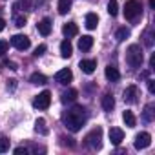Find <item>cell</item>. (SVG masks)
Wrapping results in <instances>:
<instances>
[{
  "mask_svg": "<svg viewBox=\"0 0 155 155\" xmlns=\"http://www.w3.org/2000/svg\"><path fill=\"white\" fill-rule=\"evenodd\" d=\"M62 122L69 131H73V133L79 131L86 122V110L82 106H73L71 110H68L62 115Z\"/></svg>",
  "mask_w": 155,
  "mask_h": 155,
  "instance_id": "cell-1",
  "label": "cell"
},
{
  "mask_svg": "<svg viewBox=\"0 0 155 155\" xmlns=\"http://www.w3.org/2000/svg\"><path fill=\"white\" fill-rule=\"evenodd\" d=\"M126 60H128V64H130L131 68H140L142 62H144V55H142L140 46L131 44V46L128 48V51H126Z\"/></svg>",
  "mask_w": 155,
  "mask_h": 155,
  "instance_id": "cell-2",
  "label": "cell"
},
{
  "mask_svg": "<svg viewBox=\"0 0 155 155\" xmlns=\"http://www.w3.org/2000/svg\"><path fill=\"white\" fill-rule=\"evenodd\" d=\"M86 144L91 148V150H101V146H102V130L101 128H95L93 131H90L88 135H86Z\"/></svg>",
  "mask_w": 155,
  "mask_h": 155,
  "instance_id": "cell-3",
  "label": "cell"
},
{
  "mask_svg": "<svg viewBox=\"0 0 155 155\" xmlns=\"http://www.w3.org/2000/svg\"><path fill=\"white\" fill-rule=\"evenodd\" d=\"M140 11H142V8H140V4L137 0H130V2H126V6H124V17L128 20H133L135 17H139Z\"/></svg>",
  "mask_w": 155,
  "mask_h": 155,
  "instance_id": "cell-4",
  "label": "cell"
},
{
  "mask_svg": "<svg viewBox=\"0 0 155 155\" xmlns=\"http://www.w3.org/2000/svg\"><path fill=\"white\" fill-rule=\"evenodd\" d=\"M49 104H51V93L46 90V91H42V93H38L37 95V99L33 101V106L35 108H38V110H48L49 108Z\"/></svg>",
  "mask_w": 155,
  "mask_h": 155,
  "instance_id": "cell-5",
  "label": "cell"
},
{
  "mask_svg": "<svg viewBox=\"0 0 155 155\" xmlns=\"http://www.w3.org/2000/svg\"><path fill=\"white\" fill-rule=\"evenodd\" d=\"M150 144H151V135L148 131H140L139 135H135V142H133L135 150H144Z\"/></svg>",
  "mask_w": 155,
  "mask_h": 155,
  "instance_id": "cell-6",
  "label": "cell"
},
{
  "mask_svg": "<svg viewBox=\"0 0 155 155\" xmlns=\"http://www.w3.org/2000/svg\"><path fill=\"white\" fill-rule=\"evenodd\" d=\"M55 81H57L58 84H62V86H68V84L73 81V73H71V69L64 68V69L57 71V73H55Z\"/></svg>",
  "mask_w": 155,
  "mask_h": 155,
  "instance_id": "cell-7",
  "label": "cell"
},
{
  "mask_svg": "<svg viewBox=\"0 0 155 155\" xmlns=\"http://www.w3.org/2000/svg\"><path fill=\"white\" fill-rule=\"evenodd\" d=\"M11 46L20 49V51H24V49H28L31 46V42H29V38L26 35H15V37H11Z\"/></svg>",
  "mask_w": 155,
  "mask_h": 155,
  "instance_id": "cell-8",
  "label": "cell"
},
{
  "mask_svg": "<svg viewBox=\"0 0 155 155\" xmlns=\"http://www.w3.org/2000/svg\"><path fill=\"white\" fill-rule=\"evenodd\" d=\"M137 97H139V88H137V86H128V88L124 90V102L135 104V102H137Z\"/></svg>",
  "mask_w": 155,
  "mask_h": 155,
  "instance_id": "cell-9",
  "label": "cell"
},
{
  "mask_svg": "<svg viewBox=\"0 0 155 155\" xmlns=\"http://www.w3.org/2000/svg\"><path fill=\"white\" fill-rule=\"evenodd\" d=\"M110 140L113 146H119L122 140H124V131L120 128H111L110 130Z\"/></svg>",
  "mask_w": 155,
  "mask_h": 155,
  "instance_id": "cell-10",
  "label": "cell"
},
{
  "mask_svg": "<svg viewBox=\"0 0 155 155\" xmlns=\"http://www.w3.org/2000/svg\"><path fill=\"white\" fill-rule=\"evenodd\" d=\"M104 75H106V79L108 81H111V82H117L119 79H120V73H119V69L115 68V66H106V69H104Z\"/></svg>",
  "mask_w": 155,
  "mask_h": 155,
  "instance_id": "cell-11",
  "label": "cell"
},
{
  "mask_svg": "<svg viewBox=\"0 0 155 155\" xmlns=\"http://www.w3.org/2000/svg\"><path fill=\"white\" fill-rule=\"evenodd\" d=\"M79 68H81L86 75H91V73L95 71V68H97V60H93V58H90V60H81Z\"/></svg>",
  "mask_w": 155,
  "mask_h": 155,
  "instance_id": "cell-12",
  "label": "cell"
},
{
  "mask_svg": "<svg viewBox=\"0 0 155 155\" xmlns=\"http://www.w3.org/2000/svg\"><path fill=\"white\" fill-rule=\"evenodd\" d=\"M77 97H79V91H77L75 88H69L68 91H64V93H62V99H60V101H62L64 104H68V102H75V101H77Z\"/></svg>",
  "mask_w": 155,
  "mask_h": 155,
  "instance_id": "cell-13",
  "label": "cell"
},
{
  "mask_svg": "<svg viewBox=\"0 0 155 155\" xmlns=\"http://www.w3.org/2000/svg\"><path fill=\"white\" fill-rule=\"evenodd\" d=\"M37 28H38V33H40V35L48 37V35L51 33V20H49V18H42Z\"/></svg>",
  "mask_w": 155,
  "mask_h": 155,
  "instance_id": "cell-14",
  "label": "cell"
},
{
  "mask_svg": "<svg viewBox=\"0 0 155 155\" xmlns=\"http://www.w3.org/2000/svg\"><path fill=\"white\" fill-rule=\"evenodd\" d=\"M91 46H93V37H90V35H84V37L79 40V48H81V51H90Z\"/></svg>",
  "mask_w": 155,
  "mask_h": 155,
  "instance_id": "cell-15",
  "label": "cell"
},
{
  "mask_svg": "<svg viewBox=\"0 0 155 155\" xmlns=\"http://www.w3.org/2000/svg\"><path fill=\"white\" fill-rule=\"evenodd\" d=\"M71 53H73V46H71V42H69V40H64V42L60 44V55H62V58H69Z\"/></svg>",
  "mask_w": 155,
  "mask_h": 155,
  "instance_id": "cell-16",
  "label": "cell"
},
{
  "mask_svg": "<svg viewBox=\"0 0 155 155\" xmlns=\"http://www.w3.org/2000/svg\"><path fill=\"white\" fill-rule=\"evenodd\" d=\"M62 33L69 38V37H75L77 33H79V28H77V24H73V22H69V24H66L64 28H62Z\"/></svg>",
  "mask_w": 155,
  "mask_h": 155,
  "instance_id": "cell-17",
  "label": "cell"
},
{
  "mask_svg": "<svg viewBox=\"0 0 155 155\" xmlns=\"http://www.w3.org/2000/svg\"><path fill=\"white\" fill-rule=\"evenodd\" d=\"M113 106H115V99H113V95L106 93V95L102 97V108H104L106 111H111V110H113Z\"/></svg>",
  "mask_w": 155,
  "mask_h": 155,
  "instance_id": "cell-18",
  "label": "cell"
},
{
  "mask_svg": "<svg viewBox=\"0 0 155 155\" xmlns=\"http://www.w3.org/2000/svg\"><path fill=\"white\" fill-rule=\"evenodd\" d=\"M97 24H99V17H97L95 13H88V15H86V28H88V29H95Z\"/></svg>",
  "mask_w": 155,
  "mask_h": 155,
  "instance_id": "cell-19",
  "label": "cell"
},
{
  "mask_svg": "<svg viewBox=\"0 0 155 155\" xmlns=\"http://www.w3.org/2000/svg\"><path fill=\"white\" fill-rule=\"evenodd\" d=\"M122 120L126 122V126H130V128H133L135 124H137V119H135V115H133V111H124L122 113Z\"/></svg>",
  "mask_w": 155,
  "mask_h": 155,
  "instance_id": "cell-20",
  "label": "cell"
},
{
  "mask_svg": "<svg viewBox=\"0 0 155 155\" xmlns=\"http://www.w3.org/2000/svg\"><path fill=\"white\" fill-rule=\"evenodd\" d=\"M71 9V0H58V13L66 15Z\"/></svg>",
  "mask_w": 155,
  "mask_h": 155,
  "instance_id": "cell-21",
  "label": "cell"
},
{
  "mask_svg": "<svg viewBox=\"0 0 155 155\" xmlns=\"http://www.w3.org/2000/svg\"><path fill=\"white\" fill-rule=\"evenodd\" d=\"M128 37H130V29H128V28H119V29H117V33H115V38H117L119 42L126 40Z\"/></svg>",
  "mask_w": 155,
  "mask_h": 155,
  "instance_id": "cell-22",
  "label": "cell"
},
{
  "mask_svg": "<svg viewBox=\"0 0 155 155\" xmlns=\"http://www.w3.org/2000/svg\"><path fill=\"white\" fill-rule=\"evenodd\" d=\"M35 131H38L40 135H46V133H48V128H46V120H44V119H37V122H35Z\"/></svg>",
  "mask_w": 155,
  "mask_h": 155,
  "instance_id": "cell-23",
  "label": "cell"
},
{
  "mask_svg": "<svg viewBox=\"0 0 155 155\" xmlns=\"http://www.w3.org/2000/svg\"><path fill=\"white\" fill-rule=\"evenodd\" d=\"M142 38H144V46L146 48H151L153 46V31L151 29H146L144 35H142Z\"/></svg>",
  "mask_w": 155,
  "mask_h": 155,
  "instance_id": "cell-24",
  "label": "cell"
},
{
  "mask_svg": "<svg viewBox=\"0 0 155 155\" xmlns=\"http://www.w3.org/2000/svg\"><path fill=\"white\" fill-rule=\"evenodd\" d=\"M33 84H46V75H42V73H33L31 75V79H29Z\"/></svg>",
  "mask_w": 155,
  "mask_h": 155,
  "instance_id": "cell-25",
  "label": "cell"
},
{
  "mask_svg": "<svg viewBox=\"0 0 155 155\" xmlns=\"http://www.w3.org/2000/svg\"><path fill=\"white\" fill-rule=\"evenodd\" d=\"M108 13H110L111 17H117V13H119V4H117V0H110V2H108Z\"/></svg>",
  "mask_w": 155,
  "mask_h": 155,
  "instance_id": "cell-26",
  "label": "cell"
},
{
  "mask_svg": "<svg viewBox=\"0 0 155 155\" xmlns=\"http://www.w3.org/2000/svg\"><path fill=\"white\" fill-rule=\"evenodd\" d=\"M151 110H153L151 104H148V106L144 108V117H142L144 122H151V120H153V111H151Z\"/></svg>",
  "mask_w": 155,
  "mask_h": 155,
  "instance_id": "cell-27",
  "label": "cell"
},
{
  "mask_svg": "<svg viewBox=\"0 0 155 155\" xmlns=\"http://www.w3.org/2000/svg\"><path fill=\"white\" fill-rule=\"evenodd\" d=\"M9 150V139L8 137H0V153H6Z\"/></svg>",
  "mask_w": 155,
  "mask_h": 155,
  "instance_id": "cell-28",
  "label": "cell"
},
{
  "mask_svg": "<svg viewBox=\"0 0 155 155\" xmlns=\"http://www.w3.org/2000/svg\"><path fill=\"white\" fill-rule=\"evenodd\" d=\"M8 49H9V42L0 40V57H4V55L8 53Z\"/></svg>",
  "mask_w": 155,
  "mask_h": 155,
  "instance_id": "cell-29",
  "label": "cell"
},
{
  "mask_svg": "<svg viewBox=\"0 0 155 155\" xmlns=\"http://www.w3.org/2000/svg\"><path fill=\"white\" fill-rule=\"evenodd\" d=\"M15 26H17V28H24V26H26V17H18V15H17V17H15Z\"/></svg>",
  "mask_w": 155,
  "mask_h": 155,
  "instance_id": "cell-30",
  "label": "cell"
},
{
  "mask_svg": "<svg viewBox=\"0 0 155 155\" xmlns=\"http://www.w3.org/2000/svg\"><path fill=\"white\" fill-rule=\"evenodd\" d=\"M46 49H48V48H46V44H40V46H38V48L35 49V57H40V55H42V53H44Z\"/></svg>",
  "mask_w": 155,
  "mask_h": 155,
  "instance_id": "cell-31",
  "label": "cell"
},
{
  "mask_svg": "<svg viewBox=\"0 0 155 155\" xmlns=\"http://www.w3.org/2000/svg\"><path fill=\"white\" fill-rule=\"evenodd\" d=\"M146 82H148V91L150 93H155V81L153 79H148Z\"/></svg>",
  "mask_w": 155,
  "mask_h": 155,
  "instance_id": "cell-32",
  "label": "cell"
},
{
  "mask_svg": "<svg viewBox=\"0 0 155 155\" xmlns=\"http://www.w3.org/2000/svg\"><path fill=\"white\" fill-rule=\"evenodd\" d=\"M15 153H17V155H26L28 150H26V148H15Z\"/></svg>",
  "mask_w": 155,
  "mask_h": 155,
  "instance_id": "cell-33",
  "label": "cell"
},
{
  "mask_svg": "<svg viewBox=\"0 0 155 155\" xmlns=\"http://www.w3.org/2000/svg\"><path fill=\"white\" fill-rule=\"evenodd\" d=\"M4 28H6V20L0 18V31H4Z\"/></svg>",
  "mask_w": 155,
  "mask_h": 155,
  "instance_id": "cell-34",
  "label": "cell"
},
{
  "mask_svg": "<svg viewBox=\"0 0 155 155\" xmlns=\"http://www.w3.org/2000/svg\"><path fill=\"white\" fill-rule=\"evenodd\" d=\"M6 66H9L11 69H17V66H15V62H9V60H6Z\"/></svg>",
  "mask_w": 155,
  "mask_h": 155,
  "instance_id": "cell-35",
  "label": "cell"
},
{
  "mask_svg": "<svg viewBox=\"0 0 155 155\" xmlns=\"http://www.w3.org/2000/svg\"><path fill=\"white\" fill-rule=\"evenodd\" d=\"M150 6H151V8H155V0H150Z\"/></svg>",
  "mask_w": 155,
  "mask_h": 155,
  "instance_id": "cell-36",
  "label": "cell"
}]
</instances>
